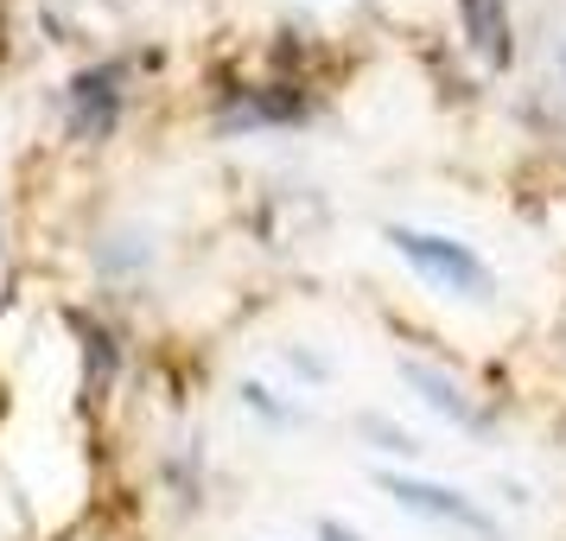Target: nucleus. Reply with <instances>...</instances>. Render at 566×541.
<instances>
[{"label": "nucleus", "mask_w": 566, "mask_h": 541, "mask_svg": "<svg viewBox=\"0 0 566 541\" xmlns=\"http://www.w3.org/2000/svg\"><path fill=\"white\" fill-rule=\"evenodd\" d=\"M388 249L408 261L413 274H427L439 293H452V300H471V306H484L490 293H496V274H490L484 261L464 249L459 236H439V230H413V223H388Z\"/></svg>", "instance_id": "nucleus-1"}, {"label": "nucleus", "mask_w": 566, "mask_h": 541, "mask_svg": "<svg viewBox=\"0 0 566 541\" xmlns=\"http://www.w3.org/2000/svg\"><path fill=\"white\" fill-rule=\"evenodd\" d=\"M376 485H382L408 516H420V522H439V529L471 535V541H503L496 516L478 510L464 490H446V485H433V478H408V471H376Z\"/></svg>", "instance_id": "nucleus-2"}, {"label": "nucleus", "mask_w": 566, "mask_h": 541, "mask_svg": "<svg viewBox=\"0 0 566 541\" xmlns=\"http://www.w3.org/2000/svg\"><path fill=\"white\" fill-rule=\"evenodd\" d=\"M115 115H122V64H96V71H83L71 83V122L77 134H108L115 128Z\"/></svg>", "instance_id": "nucleus-3"}, {"label": "nucleus", "mask_w": 566, "mask_h": 541, "mask_svg": "<svg viewBox=\"0 0 566 541\" xmlns=\"http://www.w3.org/2000/svg\"><path fill=\"white\" fill-rule=\"evenodd\" d=\"M401 383H408V388H413V395H420V402H427L433 414H446V420H459V427H478V420H484V414L471 408V395H464V388L452 383L446 370H433V363L401 357Z\"/></svg>", "instance_id": "nucleus-4"}, {"label": "nucleus", "mask_w": 566, "mask_h": 541, "mask_svg": "<svg viewBox=\"0 0 566 541\" xmlns=\"http://www.w3.org/2000/svg\"><path fill=\"white\" fill-rule=\"evenodd\" d=\"M459 20H464V39L478 45L484 64H510L515 39H510V0H459Z\"/></svg>", "instance_id": "nucleus-5"}, {"label": "nucleus", "mask_w": 566, "mask_h": 541, "mask_svg": "<svg viewBox=\"0 0 566 541\" xmlns=\"http://www.w3.org/2000/svg\"><path fill=\"white\" fill-rule=\"evenodd\" d=\"M363 427H369L376 439H388V452H420V439H413V434H395L388 420H363Z\"/></svg>", "instance_id": "nucleus-6"}, {"label": "nucleus", "mask_w": 566, "mask_h": 541, "mask_svg": "<svg viewBox=\"0 0 566 541\" xmlns=\"http://www.w3.org/2000/svg\"><path fill=\"white\" fill-rule=\"evenodd\" d=\"M318 535H325V541H363L357 529H344V522H332V516H325V522H318Z\"/></svg>", "instance_id": "nucleus-7"}, {"label": "nucleus", "mask_w": 566, "mask_h": 541, "mask_svg": "<svg viewBox=\"0 0 566 541\" xmlns=\"http://www.w3.org/2000/svg\"><path fill=\"white\" fill-rule=\"evenodd\" d=\"M560 71H566V52H560Z\"/></svg>", "instance_id": "nucleus-8"}]
</instances>
